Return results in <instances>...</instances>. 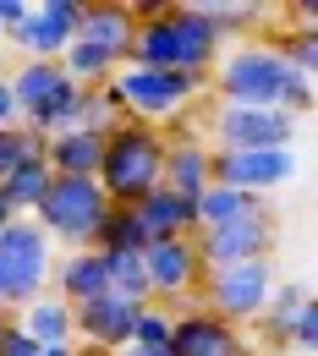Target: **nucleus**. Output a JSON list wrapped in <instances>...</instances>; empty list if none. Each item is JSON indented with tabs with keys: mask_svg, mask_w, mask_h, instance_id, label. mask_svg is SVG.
Instances as JSON below:
<instances>
[{
	"mask_svg": "<svg viewBox=\"0 0 318 356\" xmlns=\"http://www.w3.org/2000/svg\"><path fill=\"white\" fill-rule=\"evenodd\" d=\"M214 60H220V39L209 33L203 6L165 0L159 11L137 17V39H132L127 66H143V72H182V77H203V83H209Z\"/></svg>",
	"mask_w": 318,
	"mask_h": 356,
	"instance_id": "nucleus-1",
	"label": "nucleus"
},
{
	"mask_svg": "<svg viewBox=\"0 0 318 356\" xmlns=\"http://www.w3.org/2000/svg\"><path fill=\"white\" fill-rule=\"evenodd\" d=\"M214 88H220V104H253V110H285V115L313 110V77L291 72L274 55V44H236L225 60H214Z\"/></svg>",
	"mask_w": 318,
	"mask_h": 356,
	"instance_id": "nucleus-2",
	"label": "nucleus"
},
{
	"mask_svg": "<svg viewBox=\"0 0 318 356\" xmlns=\"http://www.w3.org/2000/svg\"><path fill=\"white\" fill-rule=\"evenodd\" d=\"M165 137L159 127H148V121H116L110 132H104V154H99V192H104V203H116V209H132L143 203L154 186H159V170H165Z\"/></svg>",
	"mask_w": 318,
	"mask_h": 356,
	"instance_id": "nucleus-3",
	"label": "nucleus"
},
{
	"mask_svg": "<svg viewBox=\"0 0 318 356\" xmlns=\"http://www.w3.org/2000/svg\"><path fill=\"white\" fill-rule=\"evenodd\" d=\"M55 241L33 220H11L0 230V312L33 307L55 280Z\"/></svg>",
	"mask_w": 318,
	"mask_h": 356,
	"instance_id": "nucleus-4",
	"label": "nucleus"
},
{
	"mask_svg": "<svg viewBox=\"0 0 318 356\" xmlns=\"http://www.w3.org/2000/svg\"><path fill=\"white\" fill-rule=\"evenodd\" d=\"M104 192H99V181L93 176H55L45 192V203L28 214V220L45 230L49 241H61V247H72V252H83L93 247V230L104 220Z\"/></svg>",
	"mask_w": 318,
	"mask_h": 356,
	"instance_id": "nucleus-5",
	"label": "nucleus"
},
{
	"mask_svg": "<svg viewBox=\"0 0 318 356\" xmlns=\"http://www.w3.org/2000/svg\"><path fill=\"white\" fill-rule=\"evenodd\" d=\"M274 291V258L258 264H230V268H203V285H198V307L214 312L220 323L241 329V323H258L269 307Z\"/></svg>",
	"mask_w": 318,
	"mask_h": 356,
	"instance_id": "nucleus-6",
	"label": "nucleus"
},
{
	"mask_svg": "<svg viewBox=\"0 0 318 356\" xmlns=\"http://www.w3.org/2000/svg\"><path fill=\"white\" fill-rule=\"evenodd\" d=\"M116 93H121V104H127V115L132 121H148V127H170V121H182L186 104L203 93V77H182V72H143V66H121L116 77Z\"/></svg>",
	"mask_w": 318,
	"mask_h": 356,
	"instance_id": "nucleus-7",
	"label": "nucleus"
},
{
	"mask_svg": "<svg viewBox=\"0 0 318 356\" xmlns=\"http://www.w3.org/2000/svg\"><path fill=\"white\" fill-rule=\"evenodd\" d=\"M198 247V264L203 268H230V264H258V258H274L280 247V220L269 214H247V220H230V225H209L192 236Z\"/></svg>",
	"mask_w": 318,
	"mask_h": 356,
	"instance_id": "nucleus-8",
	"label": "nucleus"
},
{
	"mask_svg": "<svg viewBox=\"0 0 318 356\" xmlns=\"http://www.w3.org/2000/svg\"><path fill=\"white\" fill-rule=\"evenodd\" d=\"M143 274H148V302L170 307V302H192L203 285V264L192 236H165L143 247Z\"/></svg>",
	"mask_w": 318,
	"mask_h": 356,
	"instance_id": "nucleus-9",
	"label": "nucleus"
},
{
	"mask_svg": "<svg viewBox=\"0 0 318 356\" xmlns=\"http://www.w3.org/2000/svg\"><path fill=\"white\" fill-rule=\"evenodd\" d=\"M296 176V148H214V181L269 197Z\"/></svg>",
	"mask_w": 318,
	"mask_h": 356,
	"instance_id": "nucleus-10",
	"label": "nucleus"
},
{
	"mask_svg": "<svg viewBox=\"0 0 318 356\" xmlns=\"http://www.w3.org/2000/svg\"><path fill=\"white\" fill-rule=\"evenodd\" d=\"M77 17H83V0H39L22 11L17 28H6V39L28 49L33 60H61L77 39Z\"/></svg>",
	"mask_w": 318,
	"mask_h": 356,
	"instance_id": "nucleus-11",
	"label": "nucleus"
},
{
	"mask_svg": "<svg viewBox=\"0 0 318 356\" xmlns=\"http://www.w3.org/2000/svg\"><path fill=\"white\" fill-rule=\"evenodd\" d=\"M214 148H291L296 115L253 110V104H214Z\"/></svg>",
	"mask_w": 318,
	"mask_h": 356,
	"instance_id": "nucleus-12",
	"label": "nucleus"
},
{
	"mask_svg": "<svg viewBox=\"0 0 318 356\" xmlns=\"http://www.w3.org/2000/svg\"><path fill=\"white\" fill-rule=\"evenodd\" d=\"M137 39V17H132V0H83V17H77V44L110 55L116 66H127Z\"/></svg>",
	"mask_w": 318,
	"mask_h": 356,
	"instance_id": "nucleus-13",
	"label": "nucleus"
},
{
	"mask_svg": "<svg viewBox=\"0 0 318 356\" xmlns=\"http://www.w3.org/2000/svg\"><path fill=\"white\" fill-rule=\"evenodd\" d=\"M170 351L176 356H247L253 346H247L241 329H230L214 312H203L198 302H186L176 312V323H170Z\"/></svg>",
	"mask_w": 318,
	"mask_h": 356,
	"instance_id": "nucleus-14",
	"label": "nucleus"
},
{
	"mask_svg": "<svg viewBox=\"0 0 318 356\" xmlns=\"http://www.w3.org/2000/svg\"><path fill=\"white\" fill-rule=\"evenodd\" d=\"M132 318H137V302L104 291L83 307H72V334H83V346H99V351H121L132 340Z\"/></svg>",
	"mask_w": 318,
	"mask_h": 356,
	"instance_id": "nucleus-15",
	"label": "nucleus"
},
{
	"mask_svg": "<svg viewBox=\"0 0 318 356\" xmlns=\"http://www.w3.org/2000/svg\"><path fill=\"white\" fill-rule=\"evenodd\" d=\"M209 181H214V148H209V143H203L198 132H176V137H165V170H159V186L198 197Z\"/></svg>",
	"mask_w": 318,
	"mask_h": 356,
	"instance_id": "nucleus-16",
	"label": "nucleus"
},
{
	"mask_svg": "<svg viewBox=\"0 0 318 356\" xmlns=\"http://www.w3.org/2000/svg\"><path fill=\"white\" fill-rule=\"evenodd\" d=\"M137 220H143V236L148 241H165V236H198V197L186 192H170V186H154L143 203H132Z\"/></svg>",
	"mask_w": 318,
	"mask_h": 356,
	"instance_id": "nucleus-17",
	"label": "nucleus"
},
{
	"mask_svg": "<svg viewBox=\"0 0 318 356\" xmlns=\"http://www.w3.org/2000/svg\"><path fill=\"white\" fill-rule=\"evenodd\" d=\"M49 285H55V296H61L66 307H83V302H93V296H104V291H110V274H104V252H99V247L66 252V258H61V274H55Z\"/></svg>",
	"mask_w": 318,
	"mask_h": 356,
	"instance_id": "nucleus-18",
	"label": "nucleus"
},
{
	"mask_svg": "<svg viewBox=\"0 0 318 356\" xmlns=\"http://www.w3.org/2000/svg\"><path fill=\"white\" fill-rule=\"evenodd\" d=\"M99 154H104V137L88 132V127H72V132L45 143L49 176H99Z\"/></svg>",
	"mask_w": 318,
	"mask_h": 356,
	"instance_id": "nucleus-19",
	"label": "nucleus"
},
{
	"mask_svg": "<svg viewBox=\"0 0 318 356\" xmlns=\"http://www.w3.org/2000/svg\"><path fill=\"white\" fill-rule=\"evenodd\" d=\"M17 329H22L39 351H49V346H72V307H66L55 291H45L33 307H22Z\"/></svg>",
	"mask_w": 318,
	"mask_h": 356,
	"instance_id": "nucleus-20",
	"label": "nucleus"
},
{
	"mask_svg": "<svg viewBox=\"0 0 318 356\" xmlns=\"http://www.w3.org/2000/svg\"><path fill=\"white\" fill-rule=\"evenodd\" d=\"M269 209H274L269 197H253V192H236V186L209 181V186L198 192V230H209V225H230V220H247V214H269Z\"/></svg>",
	"mask_w": 318,
	"mask_h": 356,
	"instance_id": "nucleus-21",
	"label": "nucleus"
},
{
	"mask_svg": "<svg viewBox=\"0 0 318 356\" xmlns=\"http://www.w3.org/2000/svg\"><path fill=\"white\" fill-rule=\"evenodd\" d=\"M6 83H11V99H17V121H22V115H33L49 93L66 83V72H61V60H22Z\"/></svg>",
	"mask_w": 318,
	"mask_h": 356,
	"instance_id": "nucleus-22",
	"label": "nucleus"
},
{
	"mask_svg": "<svg viewBox=\"0 0 318 356\" xmlns=\"http://www.w3.org/2000/svg\"><path fill=\"white\" fill-rule=\"evenodd\" d=\"M49 165H45V154H33V159H22V165H17V170H11V176L0 181V197H6V203H11V214H17V220H28V214H33V209H39V203H45V192H49Z\"/></svg>",
	"mask_w": 318,
	"mask_h": 356,
	"instance_id": "nucleus-23",
	"label": "nucleus"
},
{
	"mask_svg": "<svg viewBox=\"0 0 318 356\" xmlns=\"http://www.w3.org/2000/svg\"><path fill=\"white\" fill-rule=\"evenodd\" d=\"M93 247L99 252H143L148 247V236H143V220H137V209H104V220L93 230Z\"/></svg>",
	"mask_w": 318,
	"mask_h": 356,
	"instance_id": "nucleus-24",
	"label": "nucleus"
},
{
	"mask_svg": "<svg viewBox=\"0 0 318 356\" xmlns=\"http://www.w3.org/2000/svg\"><path fill=\"white\" fill-rule=\"evenodd\" d=\"M274 351H313L318 346V302H302L285 323H264Z\"/></svg>",
	"mask_w": 318,
	"mask_h": 356,
	"instance_id": "nucleus-25",
	"label": "nucleus"
},
{
	"mask_svg": "<svg viewBox=\"0 0 318 356\" xmlns=\"http://www.w3.org/2000/svg\"><path fill=\"white\" fill-rule=\"evenodd\" d=\"M104 274H110V296L127 302H148V274H143V252H104Z\"/></svg>",
	"mask_w": 318,
	"mask_h": 356,
	"instance_id": "nucleus-26",
	"label": "nucleus"
},
{
	"mask_svg": "<svg viewBox=\"0 0 318 356\" xmlns=\"http://www.w3.org/2000/svg\"><path fill=\"white\" fill-rule=\"evenodd\" d=\"M274 55H280L291 72L313 77L318 72V28H280V33H274Z\"/></svg>",
	"mask_w": 318,
	"mask_h": 356,
	"instance_id": "nucleus-27",
	"label": "nucleus"
},
{
	"mask_svg": "<svg viewBox=\"0 0 318 356\" xmlns=\"http://www.w3.org/2000/svg\"><path fill=\"white\" fill-rule=\"evenodd\" d=\"M170 323H176V312L159 307V302H143L132 318V340L127 346H143V351H154V346H170Z\"/></svg>",
	"mask_w": 318,
	"mask_h": 356,
	"instance_id": "nucleus-28",
	"label": "nucleus"
},
{
	"mask_svg": "<svg viewBox=\"0 0 318 356\" xmlns=\"http://www.w3.org/2000/svg\"><path fill=\"white\" fill-rule=\"evenodd\" d=\"M33 154H45V137H33L22 121L17 127H0V181L11 176L22 159H33Z\"/></svg>",
	"mask_w": 318,
	"mask_h": 356,
	"instance_id": "nucleus-29",
	"label": "nucleus"
},
{
	"mask_svg": "<svg viewBox=\"0 0 318 356\" xmlns=\"http://www.w3.org/2000/svg\"><path fill=\"white\" fill-rule=\"evenodd\" d=\"M302 302H313L302 280H274V291H269V307H264V318H258V323H285V318H291V312L302 307Z\"/></svg>",
	"mask_w": 318,
	"mask_h": 356,
	"instance_id": "nucleus-30",
	"label": "nucleus"
},
{
	"mask_svg": "<svg viewBox=\"0 0 318 356\" xmlns=\"http://www.w3.org/2000/svg\"><path fill=\"white\" fill-rule=\"evenodd\" d=\"M203 22H209L214 39H225V33H247V28L258 22V6H203Z\"/></svg>",
	"mask_w": 318,
	"mask_h": 356,
	"instance_id": "nucleus-31",
	"label": "nucleus"
},
{
	"mask_svg": "<svg viewBox=\"0 0 318 356\" xmlns=\"http://www.w3.org/2000/svg\"><path fill=\"white\" fill-rule=\"evenodd\" d=\"M0 356H39V346H33L17 323H6V334H0Z\"/></svg>",
	"mask_w": 318,
	"mask_h": 356,
	"instance_id": "nucleus-32",
	"label": "nucleus"
},
{
	"mask_svg": "<svg viewBox=\"0 0 318 356\" xmlns=\"http://www.w3.org/2000/svg\"><path fill=\"white\" fill-rule=\"evenodd\" d=\"M0 127H17V99H11V83L0 72Z\"/></svg>",
	"mask_w": 318,
	"mask_h": 356,
	"instance_id": "nucleus-33",
	"label": "nucleus"
},
{
	"mask_svg": "<svg viewBox=\"0 0 318 356\" xmlns=\"http://www.w3.org/2000/svg\"><path fill=\"white\" fill-rule=\"evenodd\" d=\"M22 11H28L22 0H0V28H17V22H22Z\"/></svg>",
	"mask_w": 318,
	"mask_h": 356,
	"instance_id": "nucleus-34",
	"label": "nucleus"
},
{
	"mask_svg": "<svg viewBox=\"0 0 318 356\" xmlns=\"http://www.w3.org/2000/svg\"><path fill=\"white\" fill-rule=\"evenodd\" d=\"M116 356H176V351H170V346H154V351H143V346H121Z\"/></svg>",
	"mask_w": 318,
	"mask_h": 356,
	"instance_id": "nucleus-35",
	"label": "nucleus"
},
{
	"mask_svg": "<svg viewBox=\"0 0 318 356\" xmlns=\"http://www.w3.org/2000/svg\"><path fill=\"white\" fill-rule=\"evenodd\" d=\"M39 356H77V346H49V351H39Z\"/></svg>",
	"mask_w": 318,
	"mask_h": 356,
	"instance_id": "nucleus-36",
	"label": "nucleus"
},
{
	"mask_svg": "<svg viewBox=\"0 0 318 356\" xmlns=\"http://www.w3.org/2000/svg\"><path fill=\"white\" fill-rule=\"evenodd\" d=\"M17 220V214H11V203H6V197H0V230H6V225Z\"/></svg>",
	"mask_w": 318,
	"mask_h": 356,
	"instance_id": "nucleus-37",
	"label": "nucleus"
},
{
	"mask_svg": "<svg viewBox=\"0 0 318 356\" xmlns=\"http://www.w3.org/2000/svg\"><path fill=\"white\" fill-rule=\"evenodd\" d=\"M6 323H11V312H0V334H6Z\"/></svg>",
	"mask_w": 318,
	"mask_h": 356,
	"instance_id": "nucleus-38",
	"label": "nucleus"
},
{
	"mask_svg": "<svg viewBox=\"0 0 318 356\" xmlns=\"http://www.w3.org/2000/svg\"><path fill=\"white\" fill-rule=\"evenodd\" d=\"M0 39H6V28H0Z\"/></svg>",
	"mask_w": 318,
	"mask_h": 356,
	"instance_id": "nucleus-39",
	"label": "nucleus"
},
{
	"mask_svg": "<svg viewBox=\"0 0 318 356\" xmlns=\"http://www.w3.org/2000/svg\"><path fill=\"white\" fill-rule=\"evenodd\" d=\"M247 356H258V351H247Z\"/></svg>",
	"mask_w": 318,
	"mask_h": 356,
	"instance_id": "nucleus-40",
	"label": "nucleus"
}]
</instances>
